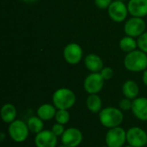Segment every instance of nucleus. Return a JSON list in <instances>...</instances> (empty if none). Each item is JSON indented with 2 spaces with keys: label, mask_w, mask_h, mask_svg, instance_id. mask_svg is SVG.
Here are the masks:
<instances>
[{
  "label": "nucleus",
  "mask_w": 147,
  "mask_h": 147,
  "mask_svg": "<svg viewBox=\"0 0 147 147\" xmlns=\"http://www.w3.org/2000/svg\"><path fill=\"white\" fill-rule=\"evenodd\" d=\"M98 119L102 127L110 129L121 125L124 121V114L119 108L109 106L103 108L100 111L98 114Z\"/></svg>",
  "instance_id": "1"
},
{
  "label": "nucleus",
  "mask_w": 147,
  "mask_h": 147,
  "mask_svg": "<svg viewBox=\"0 0 147 147\" xmlns=\"http://www.w3.org/2000/svg\"><path fill=\"white\" fill-rule=\"evenodd\" d=\"M124 66L131 72H141L147 69V53L136 49L127 53L124 58Z\"/></svg>",
  "instance_id": "2"
},
{
  "label": "nucleus",
  "mask_w": 147,
  "mask_h": 147,
  "mask_svg": "<svg viewBox=\"0 0 147 147\" xmlns=\"http://www.w3.org/2000/svg\"><path fill=\"white\" fill-rule=\"evenodd\" d=\"M77 96L73 90L69 88H59L52 96L53 104L57 109L70 110L76 103Z\"/></svg>",
  "instance_id": "3"
},
{
  "label": "nucleus",
  "mask_w": 147,
  "mask_h": 147,
  "mask_svg": "<svg viewBox=\"0 0 147 147\" xmlns=\"http://www.w3.org/2000/svg\"><path fill=\"white\" fill-rule=\"evenodd\" d=\"M29 129L28 127L27 122L19 119H16L10 124L8 127V134L12 141L15 143H23L29 136Z\"/></svg>",
  "instance_id": "4"
},
{
  "label": "nucleus",
  "mask_w": 147,
  "mask_h": 147,
  "mask_svg": "<svg viewBox=\"0 0 147 147\" xmlns=\"http://www.w3.org/2000/svg\"><path fill=\"white\" fill-rule=\"evenodd\" d=\"M105 143L109 147H123L127 143V131L120 127L108 129L105 134Z\"/></svg>",
  "instance_id": "5"
},
{
  "label": "nucleus",
  "mask_w": 147,
  "mask_h": 147,
  "mask_svg": "<svg viewBox=\"0 0 147 147\" xmlns=\"http://www.w3.org/2000/svg\"><path fill=\"white\" fill-rule=\"evenodd\" d=\"M127 143L133 147H145L147 145V133L140 127H132L127 130Z\"/></svg>",
  "instance_id": "6"
},
{
  "label": "nucleus",
  "mask_w": 147,
  "mask_h": 147,
  "mask_svg": "<svg viewBox=\"0 0 147 147\" xmlns=\"http://www.w3.org/2000/svg\"><path fill=\"white\" fill-rule=\"evenodd\" d=\"M104 82L100 72H91L84 78V89L88 95L98 94L103 89Z\"/></svg>",
  "instance_id": "7"
},
{
  "label": "nucleus",
  "mask_w": 147,
  "mask_h": 147,
  "mask_svg": "<svg viewBox=\"0 0 147 147\" xmlns=\"http://www.w3.org/2000/svg\"><path fill=\"white\" fill-rule=\"evenodd\" d=\"M146 24L141 17L133 16L126 21L124 24V32L127 35L136 38L146 32Z\"/></svg>",
  "instance_id": "8"
},
{
  "label": "nucleus",
  "mask_w": 147,
  "mask_h": 147,
  "mask_svg": "<svg viewBox=\"0 0 147 147\" xmlns=\"http://www.w3.org/2000/svg\"><path fill=\"white\" fill-rule=\"evenodd\" d=\"M83 55L84 51L81 46L75 42L67 44L63 50V57L65 60L71 65L79 64L83 59Z\"/></svg>",
  "instance_id": "9"
},
{
  "label": "nucleus",
  "mask_w": 147,
  "mask_h": 147,
  "mask_svg": "<svg viewBox=\"0 0 147 147\" xmlns=\"http://www.w3.org/2000/svg\"><path fill=\"white\" fill-rule=\"evenodd\" d=\"M127 4L122 1L114 0L108 8V14L112 21L115 22H122L127 19L128 15Z\"/></svg>",
  "instance_id": "10"
},
{
  "label": "nucleus",
  "mask_w": 147,
  "mask_h": 147,
  "mask_svg": "<svg viewBox=\"0 0 147 147\" xmlns=\"http://www.w3.org/2000/svg\"><path fill=\"white\" fill-rule=\"evenodd\" d=\"M61 143L68 147L79 146L84 140L82 131L77 127H71L65 129L64 134L60 137Z\"/></svg>",
  "instance_id": "11"
},
{
  "label": "nucleus",
  "mask_w": 147,
  "mask_h": 147,
  "mask_svg": "<svg viewBox=\"0 0 147 147\" xmlns=\"http://www.w3.org/2000/svg\"><path fill=\"white\" fill-rule=\"evenodd\" d=\"M34 143L35 147H57L58 137L52 130H43L35 134Z\"/></svg>",
  "instance_id": "12"
},
{
  "label": "nucleus",
  "mask_w": 147,
  "mask_h": 147,
  "mask_svg": "<svg viewBox=\"0 0 147 147\" xmlns=\"http://www.w3.org/2000/svg\"><path fill=\"white\" fill-rule=\"evenodd\" d=\"M131 111L139 121H147V97L139 96L133 100Z\"/></svg>",
  "instance_id": "13"
},
{
  "label": "nucleus",
  "mask_w": 147,
  "mask_h": 147,
  "mask_svg": "<svg viewBox=\"0 0 147 147\" xmlns=\"http://www.w3.org/2000/svg\"><path fill=\"white\" fill-rule=\"evenodd\" d=\"M127 9L132 16L143 18L147 16V0H128Z\"/></svg>",
  "instance_id": "14"
},
{
  "label": "nucleus",
  "mask_w": 147,
  "mask_h": 147,
  "mask_svg": "<svg viewBox=\"0 0 147 147\" xmlns=\"http://www.w3.org/2000/svg\"><path fill=\"white\" fill-rule=\"evenodd\" d=\"M84 65L90 72H100L104 67L103 60L96 53H90L84 58Z\"/></svg>",
  "instance_id": "15"
},
{
  "label": "nucleus",
  "mask_w": 147,
  "mask_h": 147,
  "mask_svg": "<svg viewBox=\"0 0 147 147\" xmlns=\"http://www.w3.org/2000/svg\"><path fill=\"white\" fill-rule=\"evenodd\" d=\"M57 110L58 109L53 103H43L38 107L36 110V115L39 116L42 121H48L54 119Z\"/></svg>",
  "instance_id": "16"
},
{
  "label": "nucleus",
  "mask_w": 147,
  "mask_h": 147,
  "mask_svg": "<svg viewBox=\"0 0 147 147\" xmlns=\"http://www.w3.org/2000/svg\"><path fill=\"white\" fill-rule=\"evenodd\" d=\"M121 91L124 97L129 98L131 100H134L139 97L140 95V87L138 84L134 80H127L124 82L121 87Z\"/></svg>",
  "instance_id": "17"
},
{
  "label": "nucleus",
  "mask_w": 147,
  "mask_h": 147,
  "mask_svg": "<svg viewBox=\"0 0 147 147\" xmlns=\"http://www.w3.org/2000/svg\"><path fill=\"white\" fill-rule=\"evenodd\" d=\"M2 121L6 124H10L14 121L16 120L17 117V110L15 105L12 103H5L2 106L0 111Z\"/></svg>",
  "instance_id": "18"
},
{
  "label": "nucleus",
  "mask_w": 147,
  "mask_h": 147,
  "mask_svg": "<svg viewBox=\"0 0 147 147\" xmlns=\"http://www.w3.org/2000/svg\"><path fill=\"white\" fill-rule=\"evenodd\" d=\"M86 108L93 114H99L102 108V101L98 94L88 95L86 98Z\"/></svg>",
  "instance_id": "19"
},
{
  "label": "nucleus",
  "mask_w": 147,
  "mask_h": 147,
  "mask_svg": "<svg viewBox=\"0 0 147 147\" xmlns=\"http://www.w3.org/2000/svg\"><path fill=\"white\" fill-rule=\"evenodd\" d=\"M26 122H27L28 127L29 129V132L34 135L44 130V122L45 121H42L37 115H35V116L34 115V116L29 117Z\"/></svg>",
  "instance_id": "20"
},
{
  "label": "nucleus",
  "mask_w": 147,
  "mask_h": 147,
  "mask_svg": "<svg viewBox=\"0 0 147 147\" xmlns=\"http://www.w3.org/2000/svg\"><path fill=\"white\" fill-rule=\"evenodd\" d=\"M119 46H120V48L121 51L128 53L133 52L137 49L138 42L134 37L126 35L121 39V40L119 42Z\"/></svg>",
  "instance_id": "21"
},
{
  "label": "nucleus",
  "mask_w": 147,
  "mask_h": 147,
  "mask_svg": "<svg viewBox=\"0 0 147 147\" xmlns=\"http://www.w3.org/2000/svg\"><path fill=\"white\" fill-rule=\"evenodd\" d=\"M71 119V115L69 110L66 109H58L54 117V120L57 123L62 124V125H66Z\"/></svg>",
  "instance_id": "22"
},
{
  "label": "nucleus",
  "mask_w": 147,
  "mask_h": 147,
  "mask_svg": "<svg viewBox=\"0 0 147 147\" xmlns=\"http://www.w3.org/2000/svg\"><path fill=\"white\" fill-rule=\"evenodd\" d=\"M132 105H133V100L127 98V97L121 99V101L119 102V109H121L123 112L131 110Z\"/></svg>",
  "instance_id": "23"
},
{
  "label": "nucleus",
  "mask_w": 147,
  "mask_h": 147,
  "mask_svg": "<svg viewBox=\"0 0 147 147\" xmlns=\"http://www.w3.org/2000/svg\"><path fill=\"white\" fill-rule=\"evenodd\" d=\"M138 47L141 51L145 52L147 53V31H146L144 34H142L139 38H138Z\"/></svg>",
  "instance_id": "24"
},
{
  "label": "nucleus",
  "mask_w": 147,
  "mask_h": 147,
  "mask_svg": "<svg viewBox=\"0 0 147 147\" xmlns=\"http://www.w3.org/2000/svg\"><path fill=\"white\" fill-rule=\"evenodd\" d=\"M101 76L102 77V78L106 81V80H110L113 77H114V71L111 67L109 66H104L102 71H100Z\"/></svg>",
  "instance_id": "25"
},
{
  "label": "nucleus",
  "mask_w": 147,
  "mask_h": 147,
  "mask_svg": "<svg viewBox=\"0 0 147 147\" xmlns=\"http://www.w3.org/2000/svg\"><path fill=\"white\" fill-rule=\"evenodd\" d=\"M51 130H52V132L59 138V137H61V136L64 134V133H65V126H64V125L56 122L55 124L53 125Z\"/></svg>",
  "instance_id": "26"
},
{
  "label": "nucleus",
  "mask_w": 147,
  "mask_h": 147,
  "mask_svg": "<svg viewBox=\"0 0 147 147\" xmlns=\"http://www.w3.org/2000/svg\"><path fill=\"white\" fill-rule=\"evenodd\" d=\"M113 0H95V5L100 9H108Z\"/></svg>",
  "instance_id": "27"
},
{
  "label": "nucleus",
  "mask_w": 147,
  "mask_h": 147,
  "mask_svg": "<svg viewBox=\"0 0 147 147\" xmlns=\"http://www.w3.org/2000/svg\"><path fill=\"white\" fill-rule=\"evenodd\" d=\"M142 82L143 84L147 87V69L146 71H143V75H142Z\"/></svg>",
  "instance_id": "28"
},
{
  "label": "nucleus",
  "mask_w": 147,
  "mask_h": 147,
  "mask_svg": "<svg viewBox=\"0 0 147 147\" xmlns=\"http://www.w3.org/2000/svg\"><path fill=\"white\" fill-rule=\"evenodd\" d=\"M5 138H6V134H5V133L2 132V133L0 134V141H1V142H3V141H4V140H5Z\"/></svg>",
  "instance_id": "29"
},
{
  "label": "nucleus",
  "mask_w": 147,
  "mask_h": 147,
  "mask_svg": "<svg viewBox=\"0 0 147 147\" xmlns=\"http://www.w3.org/2000/svg\"><path fill=\"white\" fill-rule=\"evenodd\" d=\"M22 1L24 3H35L37 0H22Z\"/></svg>",
  "instance_id": "30"
},
{
  "label": "nucleus",
  "mask_w": 147,
  "mask_h": 147,
  "mask_svg": "<svg viewBox=\"0 0 147 147\" xmlns=\"http://www.w3.org/2000/svg\"><path fill=\"white\" fill-rule=\"evenodd\" d=\"M57 147H68V146H65V145H64V144H61V145L58 146Z\"/></svg>",
  "instance_id": "31"
},
{
  "label": "nucleus",
  "mask_w": 147,
  "mask_h": 147,
  "mask_svg": "<svg viewBox=\"0 0 147 147\" xmlns=\"http://www.w3.org/2000/svg\"><path fill=\"white\" fill-rule=\"evenodd\" d=\"M123 147H133V146H129V145H127V146H123Z\"/></svg>",
  "instance_id": "32"
},
{
  "label": "nucleus",
  "mask_w": 147,
  "mask_h": 147,
  "mask_svg": "<svg viewBox=\"0 0 147 147\" xmlns=\"http://www.w3.org/2000/svg\"><path fill=\"white\" fill-rule=\"evenodd\" d=\"M116 1H122V2H125L126 0H116Z\"/></svg>",
  "instance_id": "33"
},
{
  "label": "nucleus",
  "mask_w": 147,
  "mask_h": 147,
  "mask_svg": "<svg viewBox=\"0 0 147 147\" xmlns=\"http://www.w3.org/2000/svg\"><path fill=\"white\" fill-rule=\"evenodd\" d=\"M102 147H109L108 146H102Z\"/></svg>",
  "instance_id": "34"
},
{
  "label": "nucleus",
  "mask_w": 147,
  "mask_h": 147,
  "mask_svg": "<svg viewBox=\"0 0 147 147\" xmlns=\"http://www.w3.org/2000/svg\"><path fill=\"white\" fill-rule=\"evenodd\" d=\"M146 133H147V130H146Z\"/></svg>",
  "instance_id": "35"
}]
</instances>
